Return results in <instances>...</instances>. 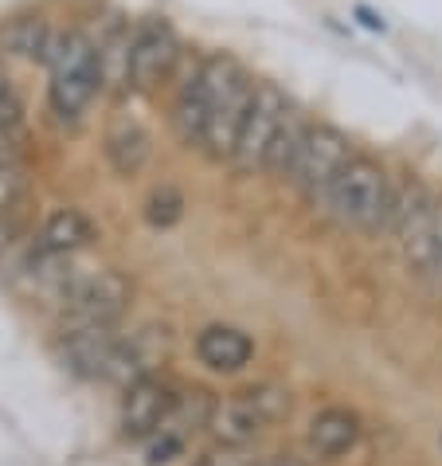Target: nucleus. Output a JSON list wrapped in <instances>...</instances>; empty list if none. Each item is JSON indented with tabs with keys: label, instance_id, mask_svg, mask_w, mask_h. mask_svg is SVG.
<instances>
[{
	"label": "nucleus",
	"instance_id": "obj_15",
	"mask_svg": "<svg viewBox=\"0 0 442 466\" xmlns=\"http://www.w3.org/2000/svg\"><path fill=\"white\" fill-rule=\"evenodd\" d=\"M306 439H309V447H314V455L341 459L360 443V416L348 408H325L309 420Z\"/></svg>",
	"mask_w": 442,
	"mask_h": 466
},
{
	"label": "nucleus",
	"instance_id": "obj_8",
	"mask_svg": "<svg viewBox=\"0 0 442 466\" xmlns=\"http://www.w3.org/2000/svg\"><path fill=\"white\" fill-rule=\"evenodd\" d=\"M185 44L165 16H146L134 24V51H129V90L153 95L180 67Z\"/></svg>",
	"mask_w": 442,
	"mask_h": 466
},
{
	"label": "nucleus",
	"instance_id": "obj_27",
	"mask_svg": "<svg viewBox=\"0 0 442 466\" xmlns=\"http://www.w3.org/2000/svg\"><path fill=\"white\" fill-rule=\"evenodd\" d=\"M353 12H357V20H360V24H364V28H368V32H384V28H387V24H384V16H376V12H372L368 5H357Z\"/></svg>",
	"mask_w": 442,
	"mask_h": 466
},
{
	"label": "nucleus",
	"instance_id": "obj_18",
	"mask_svg": "<svg viewBox=\"0 0 442 466\" xmlns=\"http://www.w3.org/2000/svg\"><path fill=\"white\" fill-rule=\"evenodd\" d=\"M51 44H55V32L44 16H16L8 24H0V51L12 59H47Z\"/></svg>",
	"mask_w": 442,
	"mask_h": 466
},
{
	"label": "nucleus",
	"instance_id": "obj_22",
	"mask_svg": "<svg viewBox=\"0 0 442 466\" xmlns=\"http://www.w3.org/2000/svg\"><path fill=\"white\" fill-rule=\"evenodd\" d=\"M32 192V177L24 169V161H12V165H0V212L12 216L28 200Z\"/></svg>",
	"mask_w": 442,
	"mask_h": 466
},
{
	"label": "nucleus",
	"instance_id": "obj_26",
	"mask_svg": "<svg viewBox=\"0 0 442 466\" xmlns=\"http://www.w3.org/2000/svg\"><path fill=\"white\" fill-rule=\"evenodd\" d=\"M16 129H0V165H12L20 161V146H16Z\"/></svg>",
	"mask_w": 442,
	"mask_h": 466
},
{
	"label": "nucleus",
	"instance_id": "obj_2",
	"mask_svg": "<svg viewBox=\"0 0 442 466\" xmlns=\"http://www.w3.org/2000/svg\"><path fill=\"white\" fill-rule=\"evenodd\" d=\"M47 102L59 122H79L86 106L102 90L98 71V44L86 40L83 32H55V44L47 51Z\"/></svg>",
	"mask_w": 442,
	"mask_h": 466
},
{
	"label": "nucleus",
	"instance_id": "obj_29",
	"mask_svg": "<svg viewBox=\"0 0 442 466\" xmlns=\"http://www.w3.org/2000/svg\"><path fill=\"white\" fill-rule=\"evenodd\" d=\"M258 466H302L297 459H290V455H275V459H263Z\"/></svg>",
	"mask_w": 442,
	"mask_h": 466
},
{
	"label": "nucleus",
	"instance_id": "obj_12",
	"mask_svg": "<svg viewBox=\"0 0 442 466\" xmlns=\"http://www.w3.org/2000/svg\"><path fill=\"white\" fill-rule=\"evenodd\" d=\"M173 384L161 377H141L122 388V435L126 439H149L165 423L173 408Z\"/></svg>",
	"mask_w": 442,
	"mask_h": 466
},
{
	"label": "nucleus",
	"instance_id": "obj_17",
	"mask_svg": "<svg viewBox=\"0 0 442 466\" xmlns=\"http://www.w3.org/2000/svg\"><path fill=\"white\" fill-rule=\"evenodd\" d=\"M153 157V137L146 134V126L137 122H118L106 134V161L118 177H137Z\"/></svg>",
	"mask_w": 442,
	"mask_h": 466
},
{
	"label": "nucleus",
	"instance_id": "obj_4",
	"mask_svg": "<svg viewBox=\"0 0 442 466\" xmlns=\"http://www.w3.org/2000/svg\"><path fill=\"white\" fill-rule=\"evenodd\" d=\"M129 279L122 270H90V275H71L59 287V302L67 314V329L79 326H114L129 306Z\"/></svg>",
	"mask_w": 442,
	"mask_h": 466
},
{
	"label": "nucleus",
	"instance_id": "obj_24",
	"mask_svg": "<svg viewBox=\"0 0 442 466\" xmlns=\"http://www.w3.org/2000/svg\"><path fill=\"white\" fill-rule=\"evenodd\" d=\"M263 459L251 451V443H227V439H219L216 447H207L196 466H258Z\"/></svg>",
	"mask_w": 442,
	"mask_h": 466
},
{
	"label": "nucleus",
	"instance_id": "obj_9",
	"mask_svg": "<svg viewBox=\"0 0 442 466\" xmlns=\"http://www.w3.org/2000/svg\"><path fill=\"white\" fill-rule=\"evenodd\" d=\"M212 411H216V396L204 392V388H185V392H176L165 423L146 439L149 443V462L153 466L173 462L180 451H185L188 439L212 423Z\"/></svg>",
	"mask_w": 442,
	"mask_h": 466
},
{
	"label": "nucleus",
	"instance_id": "obj_7",
	"mask_svg": "<svg viewBox=\"0 0 442 466\" xmlns=\"http://www.w3.org/2000/svg\"><path fill=\"white\" fill-rule=\"evenodd\" d=\"M294 102L286 98V90L278 83H255V98L251 106H246V118L239 126V137H236V149H231V165H236V173L251 177V173H263L266 165V153L275 146L278 129L286 122V114H290Z\"/></svg>",
	"mask_w": 442,
	"mask_h": 466
},
{
	"label": "nucleus",
	"instance_id": "obj_19",
	"mask_svg": "<svg viewBox=\"0 0 442 466\" xmlns=\"http://www.w3.org/2000/svg\"><path fill=\"white\" fill-rule=\"evenodd\" d=\"M90 239H95V224H90V216L79 212V208H59L44 224L40 251H47V255H75V251H83Z\"/></svg>",
	"mask_w": 442,
	"mask_h": 466
},
{
	"label": "nucleus",
	"instance_id": "obj_6",
	"mask_svg": "<svg viewBox=\"0 0 442 466\" xmlns=\"http://www.w3.org/2000/svg\"><path fill=\"white\" fill-rule=\"evenodd\" d=\"M348 157H353V141H348L345 129H337L333 122H309L302 149H297L286 180H290L309 204H317L325 197V188L333 185V177L345 169Z\"/></svg>",
	"mask_w": 442,
	"mask_h": 466
},
{
	"label": "nucleus",
	"instance_id": "obj_20",
	"mask_svg": "<svg viewBox=\"0 0 442 466\" xmlns=\"http://www.w3.org/2000/svg\"><path fill=\"white\" fill-rule=\"evenodd\" d=\"M129 51H134V24H114L98 40V71L106 90H129Z\"/></svg>",
	"mask_w": 442,
	"mask_h": 466
},
{
	"label": "nucleus",
	"instance_id": "obj_16",
	"mask_svg": "<svg viewBox=\"0 0 442 466\" xmlns=\"http://www.w3.org/2000/svg\"><path fill=\"white\" fill-rule=\"evenodd\" d=\"M196 353L212 372H239V369L251 365L255 345L236 326H207L196 338Z\"/></svg>",
	"mask_w": 442,
	"mask_h": 466
},
{
	"label": "nucleus",
	"instance_id": "obj_5",
	"mask_svg": "<svg viewBox=\"0 0 442 466\" xmlns=\"http://www.w3.org/2000/svg\"><path fill=\"white\" fill-rule=\"evenodd\" d=\"M239 59L227 56V51H212L204 56L196 67L188 71V79L176 86V102H173V129L185 146H196L200 149V137H204V126H207V114L216 106V95L224 90V83L236 75Z\"/></svg>",
	"mask_w": 442,
	"mask_h": 466
},
{
	"label": "nucleus",
	"instance_id": "obj_10",
	"mask_svg": "<svg viewBox=\"0 0 442 466\" xmlns=\"http://www.w3.org/2000/svg\"><path fill=\"white\" fill-rule=\"evenodd\" d=\"M251 98H255V79L239 63L236 75H231L224 83V90L216 95V106L207 114V126H204V137H200V149L212 161H231V149H236V137H239V126L246 118Z\"/></svg>",
	"mask_w": 442,
	"mask_h": 466
},
{
	"label": "nucleus",
	"instance_id": "obj_28",
	"mask_svg": "<svg viewBox=\"0 0 442 466\" xmlns=\"http://www.w3.org/2000/svg\"><path fill=\"white\" fill-rule=\"evenodd\" d=\"M12 239H16V219L0 212V255H5L12 248Z\"/></svg>",
	"mask_w": 442,
	"mask_h": 466
},
{
	"label": "nucleus",
	"instance_id": "obj_25",
	"mask_svg": "<svg viewBox=\"0 0 442 466\" xmlns=\"http://www.w3.org/2000/svg\"><path fill=\"white\" fill-rule=\"evenodd\" d=\"M20 122H24V98L16 83L0 67V129H20Z\"/></svg>",
	"mask_w": 442,
	"mask_h": 466
},
{
	"label": "nucleus",
	"instance_id": "obj_21",
	"mask_svg": "<svg viewBox=\"0 0 442 466\" xmlns=\"http://www.w3.org/2000/svg\"><path fill=\"white\" fill-rule=\"evenodd\" d=\"M306 129H309V118L297 106H290V114H286V122H282L278 137H275V146H270V153H266V165H263L266 177L286 180V173H290V165L297 157V149H302Z\"/></svg>",
	"mask_w": 442,
	"mask_h": 466
},
{
	"label": "nucleus",
	"instance_id": "obj_3",
	"mask_svg": "<svg viewBox=\"0 0 442 466\" xmlns=\"http://www.w3.org/2000/svg\"><path fill=\"white\" fill-rule=\"evenodd\" d=\"M290 408L294 400L282 384H251L243 392H231L227 400H216L207 427L216 431V439H227V443H251L255 435H263L266 427L290 416Z\"/></svg>",
	"mask_w": 442,
	"mask_h": 466
},
{
	"label": "nucleus",
	"instance_id": "obj_23",
	"mask_svg": "<svg viewBox=\"0 0 442 466\" xmlns=\"http://www.w3.org/2000/svg\"><path fill=\"white\" fill-rule=\"evenodd\" d=\"M180 216H185V197H180V188H173V185H161L146 204V219L153 228H173Z\"/></svg>",
	"mask_w": 442,
	"mask_h": 466
},
{
	"label": "nucleus",
	"instance_id": "obj_1",
	"mask_svg": "<svg viewBox=\"0 0 442 466\" xmlns=\"http://www.w3.org/2000/svg\"><path fill=\"white\" fill-rule=\"evenodd\" d=\"M341 228L357 231H387L396 204V180L384 173L380 161L353 153L345 161V169L333 177V185L325 188V197L317 200Z\"/></svg>",
	"mask_w": 442,
	"mask_h": 466
},
{
	"label": "nucleus",
	"instance_id": "obj_11",
	"mask_svg": "<svg viewBox=\"0 0 442 466\" xmlns=\"http://www.w3.org/2000/svg\"><path fill=\"white\" fill-rule=\"evenodd\" d=\"M168 353H173V333L165 326H141L134 333H122L106 380L126 388L141 377H157V369L168 360Z\"/></svg>",
	"mask_w": 442,
	"mask_h": 466
},
{
	"label": "nucleus",
	"instance_id": "obj_14",
	"mask_svg": "<svg viewBox=\"0 0 442 466\" xmlns=\"http://www.w3.org/2000/svg\"><path fill=\"white\" fill-rule=\"evenodd\" d=\"M399 243H403V258L419 275H431V270L442 267V197L427 200L407 219V228L399 231Z\"/></svg>",
	"mask_w": 442,
	"mask_h": 466
},
{
	"label": "nucleus",
	"instance_id": "obj_13",
	"mask_svg": "<svg viewBox=\"0 0 442 466\" xmlns=\"http://www.w3.org/2000/svg\"><path fill=\"white\" fill-rule=\"evenodd\" d=\"M118 338L114 326H79L67 329L63 338V357H67L71 372H79L86 380H106L110 365H114V349H118Z\"/></svg>",
	"mask_w": 442,
	"mask_h": 466
}]
</instances>
